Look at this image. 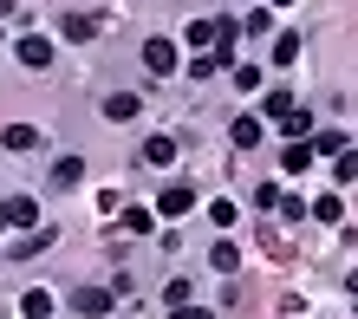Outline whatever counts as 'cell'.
<instances>
[{
	"label": "cell",
	"instance_id": "1",
	"mask_svg": "<svg viewBox=\"0 0 358 319\" xmlns=\"http://www.w3.org/2000/svg\"><path fill=\"white\" fill-rule=\"evenodd\" d=\"M13 59H20L27 72H46V66H52V39H46V33H27V39L13 46Z\"/></svg>",
	"mask_w": 358,
	"mask_h": 319
},
{
	"label": "cell",
	"instance_id": "2",
	"mask_svg": "<svg viewBox=\"0 0 358 319\" xmlns=\"http://www.w3.org/2000/svg\"><path fill=\"white\" fill-rule=\"evenodd\" d=\"M143 72L170 78L176 72V39H143Z\"/></svg>",
	"mask_w": 358,
	"mask_h": 319
},
{
	"label": "cell",
	"instance_id": "3",
	"mask_svg": "<svg viewBox=\"0 0 358 319\" xmlns=\"http://www.w3.org/2000/svg\"><path fill=\"white\" fill-rule=\"evenodd\" d=\"M72 306L85 313V319H104V313L117 306V287H78V300H72Z\"/></svg>",
	"mask_w": 358,
	"mask_h": 319
},
{
	"label": "cell",
	"instance_id": "4",
	"mask_svg": "<svg viewBox=\"0 0 358 319\" xmlns=\"http://www.w3.org/2000/svg\"><path fill=\"white\" fill-rule=\"evenodd\" d=\"M189 208H196V189H182V183H170V189H163V196H157V215H189Z\"/></svg>",
	"mask_w": 358,
	"mask_h": 319
},
{
	"label": "cell",
	"instance_id": "5",
	"mask_svg": "<svg viewBox=\"0 0 358 319\" xmlns=\"http://www.w3.org/2000/svg\"><path fill=\"white\" fill-rule=\"evenodd\" d=\"M143 111V104H137V92H111V98H104V118H111V124H131Z\"/></svg>",
	"mask_w": 358,
	"mask_h": 319
},
{
	"label": "cell",
	"instance_id": "6",
	"mask_svg": "<svg viewBox=\"0 0 358 319\" xmlns=\"http://www.w3.org/2000/svg\"><path fill=\"white\" fill-rule=\"evenodd\" d=\"M0 150H39V131L33 124H7L0 131Z\"/></svg>",
	"mask_w": 358,
	"mask_h": 319
},
{
	"label": "cell",
	"instance_id": "7",
	"mask_svg": "<svg viewBox=\"0 0 358 319\" xmlns=\"http://www.w3.org/2000/svg\"><path fill=\"white\" fill-rule=\"evenodd\" d=\"M208 267H215V274H241V248L235 241H215V248H208Z\"/></svg>",
	"mask_w": 358,
	"mask_h": 319
},
{
	"label": "cell",
	"instance_id": "8",
	"mask_svg": "<svg viewBox=\"0 0 358 319\" xmlns=\"http://www.w3.org/2000/svg\"><path fill=\"white\" fill-rule=\"evenodd\" d=\"M20 313H27V319H52V293L46 287H27V293H20Z\"/></svg>",
	"mask_w": 358,
	"mask_h": 319
},
{
	"label": "cell",
	"instance_id": "9",
	"mask_svg": "<svg viewBox=\"0 0 358 319\" xmlns=\"http://www.w3.org/2000/svg\"><path fill=\"white\" fill-rule=\"evenodd\" d=\"M59 33H66V39H78V46H85V39L98 33V20H92V13H66V20H59Z\"/></svg>",
	"mask_w": 358,
	"mask_h": 319
},
{
	"label": "cell",
	"instance_id": "10",
	"mask_svg": "<svg viewBox=\"0 0 358 319\" xmlns=\"http://www.w3.org/2000/svg\"><path fill=\"white\" fill-rule=\"evenodd\" d=\"M228 137H235L241 150H255V143H261V118H248V111H241L235 124H228Z\"/></svg>",
	"mask_w": 358,
	"mask_h": 319
},
{
	"label": "cell",
	"instance_id": "11",
	"mask_svg": "<svg viewBox=\"0 0 358 319\" xmlns=\"http://www.w3.org/2000/svg\"><path fill=\"white\" fill-rule=\"evenodd\" d=\"M143 163H176V137H143Z\"/></svg>",
	"mask_w": 358,
	"mask_h": 319
},
{
	"label": "cell",
	"instance_id": "12",
	"mask_svg": "<svg viewBox=\"0 0 358 319\" xmlns=\"http://www.w3.org/2000/svg\"><path fill=\"white\" fill-rule=\"evenodd\" d=\"M313 157H320V150H313V143H287V176H306V169H313Z\"/></svg>",
	"mask_w": 358,
	"mask_h": 319
},
{
	"label": "cell",
	"instance_id": "13",
	"mask_svg": "<svg viewBox=\"0 0 358 319\" xmlns=\"http://www.w3.org/2000/svg\"><path fill=\"white\" fill-rule=\"evenodd\" d=\"M7 215H13V228H33L39 222V202L33 196H7Z\"/></svg>",
	"mask_w": 358,
	"mask_h": 319
},
{
	"label": "cell",
	"instance_id": "14",
	"mask_svg": "<svg viewBox=\"0 0 358 319\" xmlns=\"http://www.w3.org/2000/svg\"><path fill=\"white\" fill-rule=\"evenodd\" d=\"M52 183H59V189L85 183V163H78V157H59V163H52Z\"/></svg>",
	"mask_w": 358,
	"mask_h": 319
},
{
	"label": "cell",
	"instance_id": "15",
	"mask_svg": "<svg viewBox=\"0 0 358 319\" xmlns=\"http://www.w3.org/2000/svg\"><path fill=\"white\" fill-rule=\"evenodd\" d=\"M293 111H300V104H293V92H267V118H273V124H287Z\"/></svg>",
	"mask_w": 358,
	"mask_h": 319
},
{
	"label": "cell",
	"instance_id": "16",
	"mask_svg": "<svg viewBox=\"0 0 358 319\" xmlns=\"http://www.w3.org/2000/svg\"><path fill=\"white\" fill-rule=\"evenodd\" d=\"M293 59H300V33H280L273 39V66H293Z\"/></svg>",
	"mask_w": 358,
	"mask_h": 319
},
{
	"label": "cell",
	"instance_id": "17",
	"mask_svg": "<svg viewBox=\"0 0 358 319\" xmlns=\"http://www.w3.org/2000/svg\"><path fill=\"white\" fill-rule=\"evenodd\" d=\"M313 143V150H320V157H339V150H352V143L339 137V131H320V137H306Z\"/></svg>",
	"mask_w": 358,
	"mask_h": 319
},
{
	"label": "cell",
	"instance_id": "18",
	"mask_svg": "<svg viewBox=\"0 0 358 319\" xmlns=\"http://www.w3.org/2000/svg\"><path fill=\"white\" fill-rule=\"evenodd\" d=\"M332 176H339V183H358V150H339V157H332Z\"/></svg>",
	"mask_w": 358,
	"mask_h": 319
},
{
	"label": "cell",
	"instance_id": "19",
	"mask_svg": "<svg viewBox=\"0 0 358 319\" xmlns=\"http://www.w3.org/2000/svg\"><path fill=\"white\" fill-rule=\"evenodd\" d=\"M124 228H131V235H150L157 215H150V208H124Z\"/></svg>",
	"mask_w": 358,
	"mask_h": 319
},
{
	"label": "cell",
	"instance_id": "20",
	"mask_svg": "<svg viewBox=\"0 0 358 319\" xmlns=\"http://www.w3.org/2000/svg\"><path fill=\"white\" fill-rule=\"evenodd\" d=\"M339 215H345L339 196H320V202H313V222H339Z\"/></svg>",
	"mask_w": 358,
	"mask_h": 319
},
{
	"label": "cell",
	"instance_id": "21",
	"mask_svg": "<svg viewBox=\"0 0 358 319\" xmlns=\"http://www.w3.org/2000/svg\"><path fill=\"white\" fill-rule=\"evenodd\" d=\"M208 222H215V228H235V202H208Z\"/></svg>",
	"mask_w": 358,
	"mask_h": 319
},
{
	"label": "cell",
	"instance_id": "22",
	"mask_svg": "<svg viewBox=\"0 0 358 319\" xmlns=\"http://www.w3.org/2000/svg\"><path fill=\"white\" fill-rule=\"evenodd\" d=\"M280 215H287V222H300V215H313V202H300V196H280Z\"/></svg>",
	"mask_w": 358,
	"mask_h": 319
},
{
	"label": "cell",
	"instance_id": "23",
	"mask_svg": "<svg viewBox=\"0 0 358 319\" xmlns=\"http://www.w3.org/2000/svg\"><path fill=\"white\" fill-rule=\"evenodd\" d=\"M267 27H273V13H267V7H255V13L241 20V33H267Z\"/></svg>",
	"mask_w": 358,
	"mask_h": 319
},
{
	"label": "cell",
	"instance_id": "24",
	"mask_svg": "<svg viewBox=\"0 0 358 319\" xmlns=\"http://www.w3.org/2000/svg\"><path fill=\"white\" fill-rule=\"evenodd\" d=\"M235 85L241 92H261V66H235Z\"/></svg>",
	"mask_w": 358,
	"mask_h": 319
},
{
	"label": "cell",
	"instance_id": "25",
	"mask_svg": "<svg viewBox=\"0 0 358 319\" xmlns=\"http://www.w3.org/2000/svg\"><path fill=\"white\" fill-rule=\"evenodd\" d=\"M170 319H208V306H170Z\"/></svg>",
	"mask_w": 358,
	"mask_h": 319
},
{
	"label": "cell",
	"instance_id": "26",
	"mask_svg": "<svg viewBox=\"0 0 358 319\" xmlns=\"http://www.w3.org/2000/svg\"><path fill=\"white\" fill-rule=\"evenodd\" d=\"M345 293H352V300H358V267H352V281H345Z\"/></svg>",
	"mask_w": 358,
	"mask_h": 319
},
{
	"label": "cell",
	"instance_id": "27",
	"mask_svg": "<svg viewBox=\"0 0 358 319\" xmlns=\"http://www.w3.org/2000/svg\"><path fill=\"white\" fill-rule=\"evenodd\" d=\"M0 228H13V215H7V202H0Z\"/></svg>",
	"mask_w": 358,
	"mask_h": 319
},
{
	"label": "cell",
	"instance_id": "28",
	"mask_svg": "<svg viewBox=\"0 0 358 319\" xmlns=\"http://www.w3.org/2000/svg\"><path fill=\"white\" fill-rule=\"evenodd\" d=\"M273 7H293V0H273Z\"/></svg>",
	"mask_w": 358,
	"mask_h": 319
}]
</instances>
